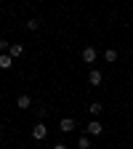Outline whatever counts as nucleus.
I'll return each instance as SVG.
<instances>
[{
    "label": "nucleus",
    "mask_w": 133,
    "mask_h": 149,
    "mask_svg": "<svg viewBox=\"0 0 133 149\" xmlns=\"http://www.w3.org/2000/svg\"><path fill=\"white\" fill-rule=\"evenodd\" d=\"M59 130H64V133H72V130H75V120H72V117H64V120L59 123Z\"/></svg>",
    "instance_id": "nucleus-4"
},
{
    "label": "nucleus",
    "mask_w": 133,
    "mask_h": 149,
    "mask_svg": "<svg viewBox=\"0 0 133 149\" xmlns=\"http://www.w3.org/2000/svg\"><path fill=\"white\" fill-rule=\"evenodd\" d=\"M104 59H107L109 64H112V61H117V51H115V48H109V51L104 53Z\"/></svg>",
    "instance_id": "nucleus-10"
},
{
    "label": "nucleus",
    "mask_w": 133,
    "mask_h": 149,
    "mask_svg": "<svg viewBox=\"0 0 133 149\" xmlns=\"http://www.w3.org/2000/svg\"><path fill=\"white\" fill-rule=\"evenodd\" d=\"M16 107H19V109H29V107H32V99L27 96V93H22V96L16 99Z\"/></svg>",
    "instance_id": "nucleus-5"
},
{
    "label": "nucleus",
    "mask_w": 133,
    "mask_h": 149,
    "mask_svg": "<svg viewBox=\"0 0 133 149\" xmlns=\"http://www.w3.org/2000/svg\"><path fill=\"white\" fill-rule=\"evenodd\" d=\"M77 146H80V149H91V136H83V139L77 141Z\"/></svg>",
    "instance_id": "nucleus-11"
},
{
    "label": "nucleus",
    "mask_w": 133,
    "mask_h": 149,
    "mask_svg": "<svg viewBox=\"0 0 133 149\" xmlns=\"http://www.w3.org/2000/svg\"><path fill=\"white\" fill-rule=\"evenodd\" d=\"M85 130H88V136H101V130H104V125H101L99 120H91V123L85 125Z\"/></svg>",
    "instance_id": "nucleus-2"
},
{
    "label": "nucleus",
    "mask_w": 133,
    "mask_h": 149,
    "mask_svg": "<svg viewBox=\"0 0 133 149\" xmlns=\"http://www.w3.org/2000/svg\"><path fill=\"white\" fill-rule=\"evenodd\" d=\"M101 80H104V77H101V72H99V69H91L88 83H91V85H101Z\"/></svg>",
    "instance_id": "nucleus-6"
},
{
    "label": "nucleus",
    "mask_w": 133,
    "mask_h": 149,
    "mask_svg": "<svg viewBox=\"0 0 133 149\" xmlns=\"http://www.w3.org/2000/svg\"><path fill=\"white\" fill-rule=\"evenodd\" d=\"M22 53H24V48H22V45H19V43H11V51H8V56H11V59H19Z\"/></svg>",
    "instance_id": "nucleus-7"
},
{
    "label": "nucleus",
    "mask_w": 133,
    "mask_h": 149,
    "mask_svg": "<svg viewBox=\"0 0 133 149\" xmlns=\"http://www.w3.org/2000/svg\"><path fill=\"white\" fill-rule=\"evenodd\" d=\"M101 109H104V107H101L99 101H93V104H88V112H91V115H93V120H96V117H99V112H101Z\"/></svg>",
    "instance_id": "nucleus-9"
},
{
    "label": "nucleus",
    "mask_w": 133,
    "mask_h": 149,
    "mask_svg": "<svg viewBox=\"0 0 133 149\" xmlns=\"http://www.w3.org/2000/svg\"><path fill=\"white\" fill-rule=\"evenodd\" d=\"M11 64H13V59L8 53H0V69H11Z\"/></svg>",
    "instance_id": "nucleus-8"
},
{
    "label": "nucleus",
    "mask_w": 133,
    "mask_h": 149,
    "mask_svg": "<svg viewBox=\"0 0 133 149\" xmlns=\"http://www.w3.org/2000/svg\"><path fill=\"white\" fill-rule=\"evenodd\" d=\"M24 27H27V29H29V32H35V29H37V27H40V22H37V19H29V22H27V24H24Z\"/></svg>",
    "instance_id": "nucleus-12"
},
{
    "label": "nucleus",
    "mask_w": 133,
    "mask_h": 149,
    "mask_svg": "<svg viewBox=\"0 0 133 149\" xmlns=\"http://www.w3.org/2000/svg\"><path fill=\"white\" fill-rule=\"evenodd\" d=\"M45 136H48V128H45L43 123H37V125L32 128V139H35V141H43Z\"/></svg>",
    "instance_id": "nucleus-1"
},
{
    "label": "nucleus",
    "mask_w": 133,
    "mask_h": 149,
    "mask_svg": "<svg viewBox=\"0 0 133 149\" xmlns=\"http://www.w3.org/2000/svg\"><path fill=\"white\" fill-rule=\"evenodd\" d=\"M53 149H67V144H56V146H53Z\"/></svg>",
    "instance_id": "nucleus-13"
},
{
    "label": "nucleus",
    "mask_w": 133,
    "mask_h": 149,
    "mask_svg": "<svg viewBox=\"0 0 133 149\" xmlns=\"http://www.w3.org/2000/svg\"><path fill=\"white\" fill-rule=\"evenodd\" d=\"M83 61L85 64H93V61H96V48H93V45L83 48Z\"/></svg>",
    "instance_id": "nucleus-3"
}]
</instances>
